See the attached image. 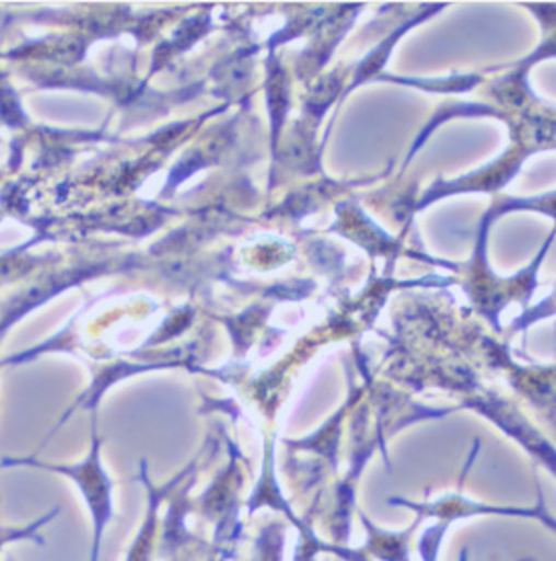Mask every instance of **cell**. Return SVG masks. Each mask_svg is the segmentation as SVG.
Returning <instances> with one entry per match:
<instances>
[{
	"label": "cell",
	"mask_w": 556,
	"mask_h": 561,
	"mask_svg": "<svg viewBox=\"0 0 556 561\" xmlns=\"http://www.w3.org/2000/svg\"><path fill=\"white\" fill-rule=\"evenodd\" d=\"M73 474L79 486L83 489V495L93 511V522H95V551H93V561H97V548L102 541L103 527L112 519V483L102 471L97 457L93 455L89 462H85L77 471H67Z\"/></svg>",
	"instance_id": "1"
},
{
	"label": "cell",
	"mask_w": 556,
	"mask_h": 561,
	"mask_svg": "<svg viewBox=\"0 0 556 561\" xmlns=\"http://www.w3.org/2000/svg\"><path fill=\"white\" fill-rule=\"evenodd\" d=\"M363 524L367 527V549L383 561H409V543L407 539L412 536L414 529L405 534H392V531H381L378 527L367 522L363 517Z\"/></svg>",
	"instance_id": "2"
}]
</instances>
